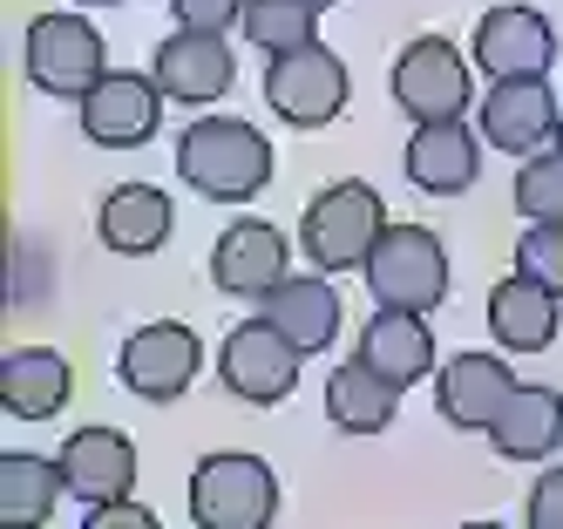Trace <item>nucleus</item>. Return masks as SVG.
<instances>
[{"label":"nucleus","mask_w":563,"mask_h":529,"mask_svg":"<svg viewBox=\"0 0 563 529\" xmlns=\"http://www.w3.org/2000/svg\"><path fill=\"white\" fill-rule=\"evenodd\" d=\"M462 529H509V522H462Z\"/></svg>","instance_id":"nucleus-32"},{"label":"nucleus","mask_w":563,"mask_h":529,"mask_svg":"<svg viewBox=\"0 0 563 529\" xmlns=\"http://www.w3.org/2000/svg\"><path fill=\"white\" fill-rule=\"evenodd\" d=\"M353 360H367L380 381H394L408 394L415 381L434 374V333H428V312H374L360 326V346Z\"/></svg>","instance_id":"nucleus-18"},{"label":"nucleus","mask_w":563,"mask_h":529,"mask_svg":"<svg viewBox=\"0 0 563 529\" xmlns=\"http://www.w3.org/2000/svg\"><path fill=\"white\" fill-rule=\"evenodd\" d=\"M408 163V184L428 190V197H462L475 177H482V136L468 122H421L400 150Z\"/></svg>","instance_id":"nucleus-16"},{"label":"nucleus","mask_w":563,"mask_h":529,"mask_svg":"<svg viewBox=\"0 0 563 529\" xmlns=\"http://www.w3.org/2000/svg\"><path fill=\"white\" fill-rule=\"evenodd\" d=\"M299 346L286 333H272L265 319H245V326H231L224 346H218V381L224 394L238 400H252V407H272V400H286L299 387Z\"/></svg>","instance_id":"nucleus-8"},{"label":"nucleus","mask_w":563,"mask_h":529,"mask_svg":"<svg viewBox=\"0 0 563 529\" xmlns=\"http://www.w3.org/2000/svg\"><path fill=\"white\" fill-rule=\"evenodd\" d=\"M489 448L503 462H550L563 448V394L522 381L509 394V407L496 415V428H489Z\"/></svg>","instance_id":"nucleus-20"},{"label":"nucleus","mask_w":563,"mask_h":529,"mask_svg":"<svg viewBox=\"0 0 563 529\" xmlns=\"http://www.w3.org/2000/svg\"><path fill=\"white\" fill-rule=\"evenodd\" d=\"M177 8V27H197V34H231V21H245V0H170Z\"/></svg>","instance_id":"nucleus-29"},{"label":"nucleus","mask_w":563,"mask_h":529,"mask_svg":"<svg viewBox=\"0 0 563 529\" xmlns=\"http://www.w3.org/2000/svg\"><path fill=\"white\" fill-rule=\"evenodd\" d=\"M156 89L170 102H190V109H211L218 96H231L238 81V62H231V41L224 34H197V27H177L164 48H156Z\"/></svg>","instance_id":"nucleus-15"},{"label":"nucleus","mask_w":563,"mask_h":529,"mask_svg":"<svg viewBox=\"0 0 563 529\" xmlns=\"http://www.w3.org/2000/svg\"><path fill=\"white\" fill-rule=\"evenodd\" d=\"M55 462H62L68 496L89 503V509L130 503V488H136V441L123 428H75Z\"/></svg>","instance_id":"nucleus-13"},{"label":"nucleus","mask_w":563,"mask_h":529,"mask_svg":"<svg viewBox=\"0 0 563 529\" xmlns=\"http://www.w3.org/2000/svg\"><path fill=\"white\" fill-rule=\"evenodd\" d=\"M68 360L55 346H14L8 360H0V407H8L14 421H48L68 407Z\"/></svg>","instance_id":"nucleus-22"},{"label":"nucleus","mask_w":563,"mask_h":529,"mask_svg":"<svg viewBox=\"0 0 563 529\" xmlns=\"http://www.w3.org/2000/svg\"><path fill=\"white\" fill-rule=\"evenodd\" d=\"M380 238H387L380 190L360 184V177L327 184V190L306 203V218H299V244H306V258L319 272H367V258H374Z\"/></svg>","instance_id":"nucleus-2"},{"label":"nucleus","mask_w":563,"mask_h":529,"mask_svg":"<svg viewBox=\"0 0 563 529\" xmlns=\"http://www.w3.org/2000/svg\"><path fill=\"white\" fill-rule=\"evenodd\" d=\"M516 272L563 299V224H530L516 238Z\"/></svg>","instance_id":"nucleus-28"},{"label":"nucleus","mask_w":563,"mask_h":529,"mask_svg":"<svg viewBox=\"0 0 563 529\" xmlns=\"http://www.w3.org/2000/svg\"><path fill=\"white\" fill-rule=\"evenodd\" d=\"M327 415H333V428H346V434H380V428L400 415V387L380 381L367 360H340L333 381H327Z\"/></svg>","instance_id":"nucleus-25"},{"label":"nucleus","mask_w":563,"mask_h":529,"mask_svg":"<svg viewBox=\"0 0 563 529\" xmlns=\"http://www.w3.org/2000/svg\"><path fill=\"white\" fill-rule=\"evenodd\" d=\"M82 529H164V522H156V516L130 496V503H102V509H89Z\"/></svg>","instance_id":"nucleus-31"},{"label":"nucleus","mask_w":563,"mask_h":529,"mask_svg":"<svg viewBox=\"0 0 563 529\" xmlns=\"http://www.w3.org/2000/svg\"><path fill=\"white\" fill-rule=\"evenodd\" d=\"M238 27L265 55H292V48H312L319 41V8H306V0H245V21Z\"/></svg>","instance_id":"nucleus-26"},{"label":"nucleus","mask_w":563,"mask_h":529,"mask_svg":"<svg viewBox=\"0 0 563 529\" xmlns=\"http://www.w3.org/2000/svg\"><path fill=\"white\" fill-rule=\"evenodd\" d=\"M468 62L489 81H543L556 62V27L537 8H489L475 21Z\"/></svg>","instance_id":"nucleus-10"},{"label":"nucleus","mask_w":563,"mask_h":529,"mask_svg":"<svg viewBox=\"0 0 563 529\" xmlns=\"http://www.w3.org/2000/svg\"><path fill=\"white\" fill-rule=\"evenodd\" d=\"M177 211H170V197L156 190V184H115L102 197V211H96V231L109 252H123V258H150V252H164V238H170Z\"/></svg>","instance_id":"nucleus-21"},{"label":"nucleus","mask_w":563,"mask_h":529,"mask_svg":"<svg viewBox=\"0 0 563 529\" xmlns=\"http://www.w3.org/2000/svg\"><path fill=\"white\" fill-rule=\"evenodd\" d=\"M278 475L245 448H218L190 469V522L197 529H272Z\"/></svg>","instance_id":"nucleus-3"},{"label":"nucleus","mask_w":563,"mask_h":529,"mask_svg":"<svg viewBox=\"0 0 563 529\" xmlns=\"http://www.w3.org/2000/svg\"><path fill=\"white\" fill-rule=\"evenodd\" d=\"M367 293L380 312H434L449 299V252L428 224H387L367 258Z\"/></svg>","instance_id":"nucleus-4"},{"label":"nucleus","mask_w":563,"mask_h":529,"mask_svg":"<svg viewBox=\"0 0 563 529\" xmlns=\"http://www.w3.org/2000/svg\"><path fill=\"white\" fill-rule=\"evenodd\" d=\"M516 387H522L516 366H503L496 353H455L434 374V415L449 428H462V434H489Z\"/></svg>","instance_id":"nucleus-12"},{"label":"nucleus","mask_w":563,"mask_h":529,"mask_svg":"<svg viewBox=\"0 0 563 529\" xmlns=\"http://www.w3.org/2000/svg\"><path fill=\"white\" fill-rule=\"evenodd\" d=\"M62 462L27 455V448H8L0 455V529H42L62 503Z\"/></svg>","instance_id":"nucleus-24"},{"label":"nucleus","mask_w":563,"mask_h":529,"mask_svg":"<svg viewBox=\"0 0 563 529\" xmlns=\"http://www.w3.org/2000/svg\"><path fill=\"white\" fill-rule=\"evenodd\" d=\"M516 211L530 224H563V150H537L516 170Z\"/></svg>","instance_id":"nucleus-27"},{"label":"nucleus","mask_w":563,"mask_h":529,"mask_svg":"<svg viewBox=\"0 0 563 529\" xmlns=\"http://www.w3.org/2000/svg\"><path fill=\"white\" fill-rule=\"evenodd\" d=\"M475 96V81H468V62L455 55V41H441V34H421L400 48L394 62V102L415 115V130L421 122H462Z\"/></svg>","instance_id":"nucleus-7"},{"label":"nucleus","mask_w":563,"mask_h":529,"mask_svg":"<svg viewBox=\"0 0 563 529\" xmlns=\"http://www.w3.org/2000/svg\"><path fill=\"white\" fill-rule=\"evenodd\" d=\"M177 177L211 203H252L272 184V143L238 115H205L177 136Z\"/></svg>","instance_id":"nucleus-1"},{"label":"nucleus","mask_w":563,"mask_h":529,"mask_svg":"<svg viewBox=\"0 0 563 529\" xmlns=\"http://www.w3.org/2000/svg\"><path fill=\"white\" fill-rule=\"evenodd\" d=\"M197 366H205V346H197L190 326L156 319V326H136V333L123 340V353H115V381H123L130 394H143V400H177V394H190Z\"/></svg>","instance_id":"nucleus-9"},{"label":"nucleus","mask_w":563,"mask_h":529,"mask_svg":"<svg viewBox=\"0 0 563 529\" xmlns=\"http://www.w3.org/2000/svg\"><path fill=\"white\" fill-rule=\"evenodd\" d=\"M82 115V136L102 143V150H136L156 136V122H164V89H156V75H130V68H109L96 89L75 102Z\"/></svg>","instance_id":"nucleus-11"},{"label":"nucleus","mask_w":563,"mask_h":529,"mask_svg":"<svg viewBox=\"0 0 563 529\" xmlns=\"http://www.w3.org/2000/svg\"><path fill=\"white\" fill-rule=\"evenodd\" d=\"M556 306H563L556 293H543L537 278L516 272V278H503L489 293V333L503 340V353H543L556 340V326H563Z\"/></svg>","instance_id":"nucleus-23"},{"label":"nucleus","mask_w":563,"mask_h":529,"mask_svg":"<svg viewBox=\"0 0 563 529\" xmlns=\"http://www.w3.org/2000/svg\"><path fill=\"white\" fill-rule=\"evenodd\" d=\"M522 516H530V529H563V462L550 475H537L530 503H522Z\"/></svg>","instance_id":"nucleus-30"},{"label":"nucleus","mask_w":563,"mask_h":529,"mask_svg":"<svg viewBox=\"0 0 563 529\" xmlns=\"http://www.w3.org/2000/svg\"><path fill=\"white\" fill-rule=\"evenodd\" d=\"M340 293L327 278H286L278 293H265L258 299V319L272 326V333H286L299 353H327L333 340H340Z\"/></svg>","instance_id":"nucleus-19"},{"label":"nucleus","mask_w":563,"mask_h":529,"mask_svg":"<svg viewBox=\"0 0 563 529\" xmlns=\"http://www.w3.org/2000/svg\"><path fill=\"white\" fill-rule=\"evenodd\" d=\"M346 89H353L346 62L327 48V41L265 62V102H272V115H286L292 130H327V122L346 109Z\"/></svg>","instance_id":"nucleus-6"},{"label":"nucleus","mask_w":563,"mask_h":529,"mask_svg":"<svg viewBox=\"0 0 563 529\" xmlns=\"http://www.w3.org/2000/svg\"><path fill=\"white\" fill-rule=\"evenodd\" d=\"M306 8H340V0H306Z\"/></svg>","instance_id":"nucleus-33"},{"label":"nucleus","mask_w":563,"mask_h":529,"mask_svg":"<svg viewBox=\"0 0 563 529\" xmlns=\"http://www.w3.org/2000/svg\"><path fill=\"white\" fill-rule=\"evenodd\" d=\"M556 89L550 81H496L489 96H482V136L496 150H516V156H537L543 136H556Z\"/></svg>","instance_id":"nucleus-17"},{"label":"nucleus","mask_w":563,"mask_h":529,"mask_svg":"<svg viewBox=\"0 0 563 529\" xmlns=\"http://www.w3.org/2000/svg\"><path fill=\"white\" fill-rule=\"evenodd\" d=\"M556 150H563V122H556Z\"/></svg>","instance_id":"nucleus-34"},{"label":"nucleus","mask_w":563,"mask_h":529,"mask_svg":"<svg viewBox=\"0 0 563 529\" xmlns=\"http://www.w3.org/2000/svg\"><path fill=\"white\" fill-rule=\"evenodd\" d=\"M21 62H27V81H34V89H42V96H62V102H68V96L82 102L96 81L109 75V68H102V34H96L82 14H68V8L27 21Z\"/></svg>","instance_id":"nucleus-5"},{"label":"nucleus","mask_w":563,"mask_h":529,"mask_svg":"<svg viewBox=\"0 0 563 529\" xmlns=\"http://www.w3.org/2000/svg\"><path fill=\"white\" fill-rule=\"evenodd\" d=\"M286 231L265 224V218H238L224 238H218V252H211V285L231 299H265L278 293L292 272H286Z\"/></svg>","instance_id":"nucleus-14"}]
</instances>
